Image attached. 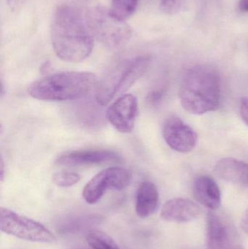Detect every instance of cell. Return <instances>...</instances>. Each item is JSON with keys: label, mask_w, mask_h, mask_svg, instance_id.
<instances>
[{"label": "cell", "mask_w": 248, "mask_h": 249, "mask_svg": "<svg viewBox=\"0 0 248 249\" xmlns=\"http://www.w3.org/2000/svg\"><path fill=\"white\" fill-rule=\"evenodd\" d=\"M86 239L92 249H120L113 238L102 231H90Z\"/></svg>", "instance_id": "obj_17"}, {"label": "cell", "mask_w": 248, "mask_h": 249, "mask_svg": "<svg viewBox=\"0 0 248 249\" xmlns=\"http://www.w3.org/2000/svg\"><path fill=\"white\" fill-rule=\"evenodd\" d=\"M163 96V91H161V90H156V91H153L152 93H150L147 99H148V102L151 105H156L162 100Z\"/></svg>", "instance_id": "obj_21"}, {"label": "cell", "mask_w": 248, "mask_h": 249, "mask_svg": "<svg viewBox=\"0 0 248 249\" xmlns=\"http://www.w3.org/2000/svg\"><path fill=\"white\" fill-rule=\"evenodd\" d=\"M1 232L19 239L34 243L53 244L56 237L42 224L7 208L0 209Z\"/></svg>", "instance_id": "obj_6"}, {"label": "cell", "mask_w": 248, "mask_h": 249, "mask_svg": "<svg viewBox=\"0 0 248 249\" xmlns=\"http://www.w3.org/2000/svg\"><path fill=\"white\" fill-rule=\"evenodd\" d=\"M182 7V0H162L160 10L167 16H173L179 13Z\"/></svg>", "instance_id": "obj_19"}, {"label": "cell", "mask_w": 248, "mask_h": 249, "mask_svg": "<svg viewBox=\"0 0 248 249\" xmlns=\"http://www.w3.org/2000/svg\"><path fill=\"white\" fill-rule=\"evenodd\" d=\"M163 138L173 150L187 153L195 149L198 143L196 132L177 116H170L163 125Z\"/></svg>", "instance_id": "obj_9"}, {"label": "cell", "mask_w": 248, "mask_h": 249, "mask_svg": "<svg viewBox=\"0 0 248 249\" xmlns=\"http://www.w3.org/2000/svg\"><path fill=\"white\" fill-rule=\"evenodd\" d=\"M121 161L116 152L106 149H82L66 152L58 157L56 163L65 166L99 165Z\"/></svg>", "instance_id": "obj_11"}, {"label": "cell", "mask_w": 248, "mask_h": 249, "mask_svg": "<svg viewBox=\"0 0 248 249\" xmlns=\"http://www.w3.org/2000/svg\"><path fill=\"white\" fill-rule=\"evenodd\" d=\"M151 62L149 55H141L114 67L97 83L98 103L106 106L118 93L126 91L147 71Z\"/></svg>", "instance_id": "obj_5"}, {"label": "cell", "mask_w": 248, "mask_h": 249, "mask_svg": "<svg viewBox=\"0 0 248 249\" xmlns=\"http://www.w3.org/2000/svg\"><path fill=\"white\" fill-rule=\"evenodd\" d=\"M138 0H112L111 13L119 20L126 21L136 10Z\"/></svg>", "instance_id": "obj_16"}, {"label": "cell", "mask_w": 248, "mask_h": 249, "mask_svg": "<svg viewBox=\"0 0 248 249\" xmlns=\"http://www.w3.org/2000/svg\"><path fill=\"white\" fill-rule=\"evenodd\" d=\"M74 6L81 13L94 37L107 48H119L131 39L132 31L126 21L114 17L110 10L96 0H74Z\"/></svg>", "instance_id": "obj_4"}, {"label": "cell", "mask_w": 248, "mask_h": 249, "mask_svg": "<svg viewBox=\"0 0 248 249\" xmlns=\"http://www.w3.org/2000/svg\"><path fill=\"white\" fill-rule=\"evenodd\" d=\"M97 77L87 71H62L50 74L29 86L33 99L42 101L76 100L85 97L97 86Z\"/></svg>", "instance_id": "obj_3"}, {"label": "cell", "mask_w": 248, "mask_h": 249, "mask_svg": "<svg viewBox=\"0 0 248 249\" xmlns=\"http://www.w3.org/2000/svg\"><path fill=\"white\" fill-rule=\"evenodd\" d=\"M132 174L122 167H110L93 177L83 190L84 200L95 204L100 200L108 190H122L131 184Z\"/></svg>", "instance_id": "obj_7"}, {"label": "cell", "mask_w": 248, "mask_h": 249, "mask_svg": "<svg viewBox=\"0 0 248 249\" xmlns=\"http://www.w3.org/2000/svg\"><path fill=\"white\" fill-rule=\"evenodd\" d=\"M215 174L222 179L248 188V163L232 158H223L218 161Z\"/></svg>", "instance_id": "obj_14"}, {"label": "cell", "mask_w": 248, "mask_h": 249, "mask_svg": "<svg viewBox=\"0 0 248 249\" xmlns=\"http://www.w3.org/2000/svg\"><path fill=\"white\" fill-rule=\"evenodd\" d=\"M200 207L192 200L173 198L165 203L161 209V217L168 222H189L200 216Z\"/></svg>", "instance_id": "obj_12"}, {"label": "cell", "mask_w": 248, "mask_h": 249, "mask_svg": "<svg viewBox=\"0 0 248 249\" xmlns=\"http://www.w3.org/2000/svg\"><path fill=\"white\" fill-rule=\"evenodd\" d=\"M240 109L243 121L248 126V98H243L242 99Z\"/></svg>", "instance_id": "obj_20"}, {"label": "cell", "mask_w": 248, "mask_h": 249, "mask_svg": "<svg viewBox=\"0 0 248 249\" xmlns=\"http://www.w3.org/2000/svg\"><path fill=\"white\" fill-rule=\"evenodd\" d=\"M159 192L154 183L143 181L137 190L135 212L142 219L149 217L157 211L159 206Z\"/></svg>", "instance_id": "obj_15"}, {"label": "cell", "mask_w": 248, "mask_h": 249, "mask_svg": "<svg viewBox=\"0 0 248 249\" xmlns=\"http://www.w3.org/2000/svg\"><path fill=\"white\" fill-rule=\"evenodd\" d=\"M26 0H7V4L11 11H17L21 8Z\"/></svg>", "instance_id": "obj_22"}, {"label": "cell", "mask_w": 248, "mask_h": 249, "mask_svg": "<svg viewBox=\"0 0 248 249\" xmlns=\"http://www.w3.org/2000/svg\"><path fill=\"white\" fill-rule=\"evenodd\" d=\"M81 179V177L77 173L61 171L54 174L52 181L54 184L60 187H69L77 184Z\"/></svg>", "instance_id": "obj_18"}, {"label": "cell", "mask_w": 248, "mask_h": 249, "mask_svg": "<svg viewBox=\"0 0 248 249\" xmlns=\"http://www.w3.org/2000/svg\"><path fill=\"white\" fill-rule=\"evenodd\" d=\"M192 189L195 199L205 208L216 210L221 206V191L218 184L211 177H198L194 181Z\"/></svg>", "instance_id": "obj_13"}, {"label": "cell", "mask_w": 248, "mask_h": 249, "mask_svg": "<svg viewBox=\"0 0 248 249\" xmlns=\"http://www.w3.org/2000/svg\"><path fill=\"white\" fill-rule=\"evenodd\" d=\"M241 226L244 232L248 235V209L242 218Z\"/></svg>", "instance_id": "obj_23"}, {"label": "cell", "mask_w": 248, "mask_h": 249, "mask_svg": "<svg viewBox=\"0 0 248 249\" xmlns=\"http://www.w3.org/2000/svg\"><path fill=\"white\" fill-rule=\"evenodd\" d=\"M207 244L208 249H244L234 228L213 212L207 219Z\"/></svg>", "instance_id": "obj_8"}, {"label": "cell", "mask_w": 248, "mask_h": 249, "mask_svg": "<svg viewBox=\"0 0 248 249\" xmlns=\"http://www.w3.org/2000/svg\"><path fill=\"white\" fill-rule=\"evenodd\" d=\"M138 110L137 98L128 93L120 96L109 106L106 111V118L117 131L128 133L135 125Z\"/></svg>", "instance_id": "obj_10"}, {"label": "cell", "mask_w": 248, "mask_h": 249, "mask_svg": "<svg viewBox=\"0 0 248 249\" xmlns=\"http://www.w3.org/2000/svg\"><path fill=\"white\" fill-rule=\"evenodd\" d=\"M51 41L57 56L70 63L84 61L94 47V36L81 13L67 4L59 6L55 11Z\"/></svg>", "instance_id": "obj_1"}, {"label": "cell", "mask_w": 248, "mask_h": 249, "mask_svg": "<svg viewBox=\"0 0 248 249\" xmlns=\"http://www.w3.org/2000/svg\"><path fill=\"white\" fill-rule=\"evenodd\" d=\"M179 99L183 109L193 115H204L216 110L221 99L218 73L208 66L189 68L181 84Z\"/></svg>", "instance_id": "obj_2"}, {"label": "cell", "mask_w": 248, "mask_h": 249, "mask_svg": "<svg viewBox=\"0 0 248 249\" xmlns=\"http://www.w3.org/2000/svg\"><path fill=\"white\" fill-rule=\"evenodd\" d=\"M4 161H3L2 158L1 159V181H3V178H4Z\"/></svg>", "instance_id": "obj_25"}, {"label": "cell", "mask_w": 248, "mask_h": 249, "mask_svg": "<svg viewBox=\"0 0 248 249\" xmlns=\"http://www.w3.org/2000/svg\"><path fill=\"white\" fill-rule=\"evenodd\" d=\"M238 7L241 11L247 13L248 12V0H240Z\"/></svg>", "instance_id": "obj_24"}]
</instances>
